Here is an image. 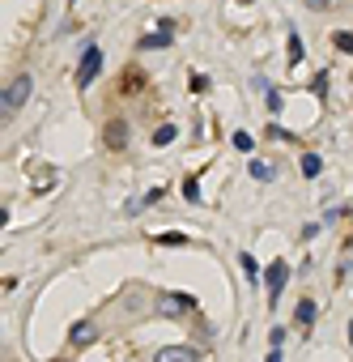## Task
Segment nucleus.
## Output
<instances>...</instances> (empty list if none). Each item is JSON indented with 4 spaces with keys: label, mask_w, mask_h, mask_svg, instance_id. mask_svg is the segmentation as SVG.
Instances as JSON below:
<instances>
[{
    "label": "nucleus",
    "mask_w": 353,
    "mask_h": 362,
    "mask_svg": "<svg viewBox=\"0 0 353 362\" xmlns=\"http://www.w3.org/2000/svg\"><path fill=\"white\" fill-rule=\"evenodd\" d=\"M162 362H196V350L179 345V350H162Z\"/></svg>",
    "instance_id": "nucleus-6"
},
{
    "label": "nucleus",
    "mask_w": 353,
    "mask_h": 362,
    "mask_svg": "<svg viewBox=\"0 0 353 362\" xmlns=\"http://www.w3.org/2000/svg\"><path fill=\"white\" fill-rule=\"evenodd\" d=\"M290 64H302V39L290 30Z\"/></svg>",
    "instance_id": "nucleus-11"
},
{
    "label": "nucleus",
    "mask_w": 353,
    "mask_h": 362,
    "mask_svg": "<svg viewBox=\"0 0 353 362\" xmlns=\"http://www.w3.org/2000/svg\"><path fill=\"white\" fill-rule=\"evenodd\" d=\"M315 320V303L307 299V303H298V324H311Z\"/></svg>",
    "instance_id": "nucleus-10"
},
{
    "label": "nucleus",
    "mask_w": 353,
    "mask_h": 362,
    "mask_svg": "<svg viewBox=\"0 0 353 362\" xmlns=\"http://www.w3.org/2000/svg\"><path fill=\"white\" fill-rule=\"evenodd\" d=\"M234 145H239V150H243V154H247V150H251V145H256V141H251V137H247V132H234Z\"/></svg>",
    "instance_id": "nucleus-14"
},
{
    "label": "nucleus",
    "mask_w": 353,
    "mask_h": 362,
    "mask_svg": "<svg viewBox=\"0 0 353 362\" xmlns=\"http://www.w3.org/2000/svg\"><path fill=\"white\" fill-rule=\"evenodd\" d=\"M268 362H281V358H276V354H272V358H268Z\"/></svg>",
    "instance_id": "nucleus-16"
},
{
    "label": "nucleus",
    "mask_w": 353,
    "mask_h": 362,
    "mask_svg": "<svg viewBox=\"0 0 353 362\" xmlns=\"http://www.w3.org/2000/svg\"><path fill=\"white\" fill-rule=\"evenodd\" d=\"M332 43H336V52H353V30H336Z\"/></svg>",
    "instance_id": "nucleus-9"
},
{
    "label": "nucleus",
    "mask_w": 353,
    "mask_h": 362,
    "mask_svg": "<svg viewBox=\"0 0 353 362\" xmlns=\"http://www.w3.org/2000/svg\"><path fill=\"white\" fill-rule=\"evenodd\" d=\"M285 277H290V269H285V264H272V269H268V290H272V299L281 294V285H285Z\"/></svg>",
    "instance_id": "nucleus-4"
},
{
    "label": "nucleus",
    "mask_w": 353,
    "mask_h": 362,
    "mask_svg": "<svg viewBox=\"0 0 353 362\" xmlns=\"http://www.w3.org/2000/svg\"><path fill=\"white\" fill-rule=\"evenodd\" d=\"M298 166H302V175H307V179H315V175L323 171V162H319V154H307V158H302Z\"/></svg>",
    "instance_id": "nucleus-7"
},
{
    "label": "nucleus",
    "mask_w": 353,
    "mask_h": 362,
    "mask_svg": "<svg viewBox=\"0 0 353 362\" xmlns=\"http://www.w3.org/2000/svg\"><path fill=\"white\" fill-rule=\"evenodd\" d=\"M170 39H174V34H145L137 47H141V52H158V47H170Z\"/></svg>",
    "instance_id": "nucleus-5"
},
{
    "label": "nucleus",
    "mask_w": 353,
    "mask_h": 362,
    "mask_svg": "<svg viewBox=\"0 0 353 362\" xmlns=\"http://www.w3.org/2000/svg\"><path fill=\"white\" fill-rule=\"evenodd\" d=\"M327 5H332V0H307V9H315V13H323Z\"/></svg>",
    "instance_id": "nucleus-15"
},
{
    "label": "nucleus",
    "mask_w": 353,
    "mask_h": 362,
    "mask_svg": "<svg viewBox=\"0 0 353 362\" xmlns=\"http://www.w3.org/2000/svg\"><path fill=\"white\" fill-rule=\"evenodd\" d=\"M103 145L111 154H119L123 145H128V119H111V124L103 128Z\"/></svg>",
    "instance_id": "nucleus-3"
},
{
    "label": "nucleus",
    "mask_w": 353,
    "mask_h": 362,
    "mask_svg": "<svg viewBox=\"0 0 353 362\" xmlns=\"http://www.w3.org/2000/svg\"><path fill=\"white\" fill-rule=\"evenodd\" d=\"M30 86H34V77H30V72H17V77L9 81V90H5V115H13V111H17L21 103H26Z\"/></svg>",
    "instance_id": "nucleus-2"
},
{
    "label": "nucleus",
    "mask_w": 353,
    "mask_h": 362,
    "mask_svg": "<svg viewBox=\"0 0 353 362\" xmlns=\"http://www.w3.org/2000/svg\"><path fill=\"white\" fill-rule=\"evenodd\" d=\"M251 175H256V179H272V171H268L264 162H251Z\"/></svg>",
    "instance_id": "nucleus-12"
},
{
    "label": "nucleus",
    "mask_w": 353,
    "mask_h": 362,
    "mask_svg": "<svg viewBox=\"0 0 353 362\" xmlns=\"http://www.w3.org/2000/svg\"><path fill=\"white\" fill-rule=\"evenodd\" d=\"M166 141H174V128H158L154 132V145H166Z\"/></svg>",
    "instance_id": "nucleus-13"
},
{
    "label": "nucleus",
    "mask_w": 353,
    "mask_h": 362,
    "mask_svg": "<svg viewBox=\"0 0 353 362\" xmlns=\"http://www.w3.org/2000/svg\"><path fill=\"white\" fill-rule=\"evenodd\" d=\"M103 72V47H85L81 52V68H77V90H85V86H94V77Z\"/></svg>",
    "instance_id": "nucleus-1"
},
{
    "label": "nucleus",
    "mask_w": 353,
    "mask_h": 362,
    "mask_svg": "<svg viewBox=\"0 0 353 362\" xmlns=\"http://www.w3.org/2000/svg\"><path fill=\"white\" fill-rule=\"evenodd\" d=\"M243 5H247V0H243Z\"/></svg>",
    "instance_id": "nucleus-17"
},
{
    "label": "nucleus",
    "mask_w": 353,
    "mask_h": 362,
    "mask_svg": "<svg viewBox=\"0 0 353 362\" xmlns=\"http://www.w3.org/2000/svg\"><path fill=\"white\" fill-rule=\"evenodd\" d=\"M141 86H145V77H141L137 68H128V72H123V94H137Z\"/></svg>",
    "instance_id": "nucleus-8"
}]
</instances>
